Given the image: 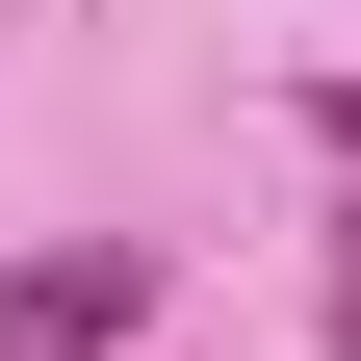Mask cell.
I'll return each instance as SVG.
<instances>
[{
  "instance_id": "cell-2",
  "label": "cell",
  "mask_w": 361,
  "mask_h": 361,
  "mask_svg": "<svg viewBox=\"0 0 361 361\" xmlns=\"http://www.w3.org/2000/svg\"><path fill=\"white\" fill-rule=\"evenodd\" d=\"M336 361H361V233H336Z\"/></svg>"
},
{
  "instance_id": "cell-1",
  "label": "cell",
  "mask_w": 361,
  "mask_h": 361,
  "mask_svg": "<svg viewBox=\"0 0 361 361\" xmlns=\"http://www.w3.org/2000/svg\"><path fill=\"white\" fill-rule=\"evenodd\" d=\"M129 310H155V258H129V233H52V258H0V361H129Z\"/></svg>"
},
{
  "instance_id": "cell-3",
  "label": "cell",
  "mask_w": 361,
  "mask_h": 361,
  "mask_svg": "<svg viewBox=\"0 0 361 361\" xmlns=\"http://www.w3.org/2000/svg\"><path fill=\"white\" fill-rule=\"evenodd\" d=\"M336 155H361V78H336Z\"/></svg>"
}]
</instances>
